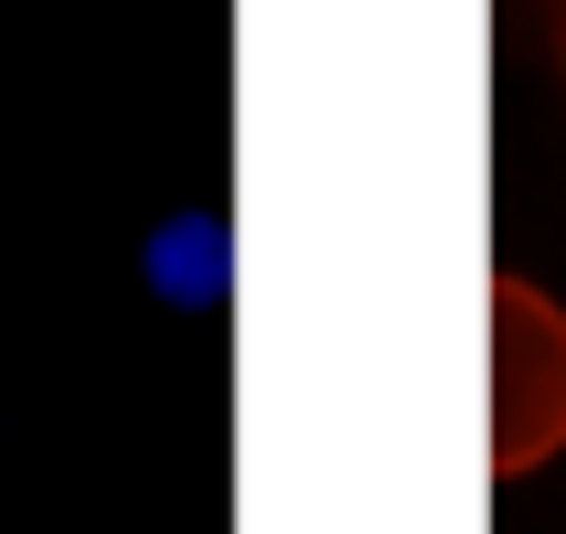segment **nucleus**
I'll use <instances>...</instances> for the list:
<instances>
[{
  "label": "nucleus",
  "mask_w": 566,
  "mask_h": 534,
  "mask_svg": "<svg viewBox=\"0 0 566 534\" xmlns=\"http://www.w3.org/2000/svg\"><path fill=\"white\" fill-rule=\"evenodd\" d=\"M566 460V300L524 268L492 279V471Z\"/></svg>",
  "instance_id": "nucleus-1"
},
{
  "label": "nucleus",
  "mask_w": 566,
  "mask_h": 534,
  "mask_svg": "<svg viewBox=\"0 0 566 534\" xmlns=\"http://www.w3.org/2000/svg\"><path fill=\"white\" fill-rule=\"evenodd\" d=\"M150 289L171 300V311H224V289H235V235H224V214H171L150 224Z\"/></svg>",
  "instance_id": "nucleus-2"
},
{
  "label": "nucleus",
  "mask_w": 566,
  "mask_h": 534,
  "mask_svg": "<svg viewBox=\"0 0 566 534\" xmlns=\"http://www.w3.org/2000/svg\"><path fill=\"white\" fill-rule=\"evenodd\" d=\"M556 64H566V22H556Z\"/></svg>",
  "instance_id": "nucleus-3"
}]
</instances>
